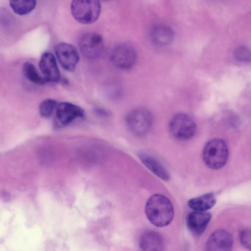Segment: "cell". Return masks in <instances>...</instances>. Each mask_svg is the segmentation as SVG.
Instances as JSON below:
<instances>
[{
	"instance_id": "6da1fadb",
	"label": "cell",
	"mask_w": 251,
	"mask_h": 251,
	"mask_svg": "<svg viewBox=\"0 0 251 251\" xmlns=\"http://www.w3.org/2000/svg\"><path fill=\"white\" fill-rule=\"evenodd\" d=\"M145 213L148 220L154 226L163 227L172 221L174 209L173 204L168 198L156 194L151 196L147 201Z\"/></svg>"
},
{
	"instance_id": "7a4b0ae2",
	"label": "cell",
	"mask_w": 251,
	"mask_h": 251,
	"mask_svg": "<svg viewBox=\"0 0 251 251\" xmlns=\"http://www.w3.org/2000/svg\"><path fill=\"white\" fill-rule=\"evenodd\" d=\"M228 157V150L226 142L220 138H214L205 145L202 151V159L209 168L219 169L226 164Z\"/></svg>"
},
{
	"instance_id": "3957f363",
	"label": "cell",
	"mask_w": 251,
	"mask_h": 251,
	"mask_svg": "<svg viewBox=\"0 0 251 251\" xmlns=\"http://www.w3.org/2000/svg\"><path fill=\"white\" fill-rule=\"evenodd\" d=\"M101 5L98 0H77L71 2V11L73 17L79 23L88 25L98 19Z\"/></svg>"
},
{
	"instance_id": "277c9868",
	"label": "cell",
	"mask_w": 251,
	"mask_h": 251,
	"mask_svg": "<svg viewBox=\"0 0 251 251\" xmlns=\"http://www.w3.org/2000/svg\"><path fill=\"white\" fill-rule=\"evenodd\" d=\"M169 128L175 138L185 140L191 138L195 135L197 127L191 117L184 113H178L172 118Z\"/></svg>"
},
{
	"instance_id": "5b68a950",
	"label": "cell",
	"mask_w": 251,
	"mask_h": 251,
	"mask_svg": "<svg viewBox=\"0 0 251 251\" xmlns=\"http://www.w3.org/2000/svg\"><path fill=\"white\" fill-rule=\"evenodd\" d=\"M126 123L133 133L143 136L150 131L152 124V117L148 110L137 109L131 111L127 115Z\"/></svg>"
},
{
	"instance_id": "8992f818",
	"label": "cell",
	"mask_w": 251,
	"mask_h": 251,
	"mask_svg": "<svg viewBox=\"0 0 251 251\" xmlns=\"http://www.w3.org/2000/svg\"><path fill=\"white\" fill-rule=\"evenodd\" d=\"M79 46L82 54L87 58L94 59L101 54L103 40L101 35L95 32H86L79 39Z\"/></svg>"
},
{
	"instance_id": "52a82bcc",
	"label": "cell",
	"mask_w": 251,
	"mask_h": 251,
	"mask_svg": "<svg viewBox=\"0 0 251 251\" xmlns=\"http://www.w3.org/2000/svg\"><path fill=\"white\" fill-rule=\"evenodd\" d=\"M137 54L134 47L128 43H121L112 50L111 59L119 68L128 70L132 68L136 60Z\"/></svg>"
},
{
	"instance_id": "ba28073f",
	"label": "cell",
	"mask_w": 251,
	"mask_h": 251,
	"mask_svg": "<svg viewBox=\"0 0 251 251\" xmlns=\"http://www.w3.org/2000/svg\"><path fill=\"white\" fill-rule=\"evenodd\" d=\"M56 56L61 66L68 71H73L79 61L78 52L73 45L60 43L54 48Z\"/></svg>"
},
{
	"instance_id": "9c48e42d",
	"label": "cell",
	"mask_w": 251,
	"mask_h": 251,
	"mask_svg": "<svg viewBox=\"0 0 251 251\" xmlns=\"http://www.w3.org/2000/svg\"><path fill=\"white\" fill-rule=\"evenodd\" d=\"M39 65L46 82L55 83L59 80V70L56 59L51 52H44L41 57Z\"/></svg>"
},
{
	"instance_id": "30bf717a",
	"label": "cell",
	"mask_w": 251,
	"mask_h": 251,
	"mask_svg": "<svg viewBox=\"0 0 251 251\" xmlns=\"http://www.w3.org/2000/svg\"><path fill=\"white\" fill-rule=\"evenodd\" d=\"M233 244L231 235L225 230L213 232L206 244V251H230Z\"/></svg>"
},
{
	"instance_id": "8fae6325",
	"label": "cell",
	"mask_w": 251,
	"mask_h": 251,
	"mask_svg": "<svg viewBox=\"0 0 251 251\" xmlns=\"http://www.w3.org/2000/svg\"><path fill=\"white\" fill-rule=\"evenodd\" d=\"M56 119L62 125H67L74 120L82 117L84 110L80 107L68 102H62L56 108Z\"/></svg>"
},
{
	"instance_id": "7c38bea8",
	"label": "cell",
	"mask_w": 251,
	"mask_h": 251,
	"mask_svg": "<svg viewBox=\"0 0 251 251\" xmlns=\"http://www.w3.org/2000/svg\"><path fill=\"white\" fill-rule=\"evenodd\" d=\"M211 218V214L208 212L195 211L187 215L186 225L192 233L201 235L205 230Z\"/></svg>"
},
{
	"instance_id": "4fadbf2b",
	"label": "cell",
	"mask_w": 251,
	"mask_h": 251,
	"mask_svg": "<svg viewBox=\"0 0 251 251\" xmlns=\"http://www.w3.org/2000/svg\"><path fill=\"white\" fill-rule=\"evenodd\" d=\"M139 247L142 251H162L163 239L159 233L148 231L141 235L139 239Z\"/></svg>"
},
{
	"instance_id": "5bb4252c",
	"label": "cell",
	"mask_w": 251,
	"mask_h": 251,
	"mask_svg": "<svg viewBox=\"0 0 251 251\" xmlns=\"http://www.w3.org/2000/svg\"><path fill=\"white\" fill-rule=\"evenodd\" d=\"M174 37L173 30L168 26L158 25L154 26L151 32V38L156 45L164 46L168 45Z\"/></svg>"
},
{
	"instance_id": "9a60e30c",
	"label": "cell",
	"mask_w": 251,
	"mask_h": 251,
	"mask_svg": "<svg viewBox=\"0 0 251 251\" xmlns=\"http://www.w3.org/2000/svg\"><path fill=\"white\" fill-rule=\"evenodd\" d=\"M139 157L143 163L155 175L164 180L169 179L168 172L157 160L146 153L140 154Z\"/></svg>"
},
{
	"instance_id": "2e32d148",
	"label": "cell",
	"mask_w": 251,
	"mask_h": 251,
	"mask_svg": "<svg viewBox=\"0 0 251 251\" xmlns=\"http://www.w3.org/2000/svg\"><path fill=\"white\" fill-rule=\"evenodd\" d=\"M215 203L216 198L214 195L209 193L190 199L188 201V205L195 211H206L211 208Z\"/></svg>"
},
{
	"instance_id": "e0dca14e",
	"label": "cell",
	"mask_w": 251,
	"mask_h": 251,
	"mask_svg": "<svg viewBox=\"0 0 251 251\" xmlns=\"http://www.w3.org/2000/svg\"><path fill=\"white\" fill-rule=\"evenodd\" d=\"M22 72L24 76L34 84L43 85L46 82L43 77L38 73L34 65L29 62L23 64Z\"/></svg>"
},
{
	"instance_id": "ac0fdd59",
	"label": "cell",
	"mask_w": 251,
	"mask_h": 251,
	"mask_svg": "<svg viewBox=\"0 0 251 251\" xmlns=\"http://www.w3.org/2000/svg\"><path fill=\"white\" fill-rule=\"evenodd\" d=\"M11 9L16 14L24 15L31 12L36 5V0H10Z\"/></svg>"
},
{
	"instance_id": "d6986e66",
	"label": "cell",
	"mask_w": 251,
	"mask_h": 251,
	"mask_svg": "<svg viewBox=\"0 0 251 251\" xmlns=\"http://www.w3.org/2000/svg\"><path fill=\"white\" fill-rule=\"evenodd\" d=\"M57 105L56 101L53 99H47L44 100L41 102L39 107L40 115L45 118L50 117Z\"/></svg>"
},
{
	"instance_id": "ffe728a7",
	"label": "cell",
	"mask_w": 251,
	"mask_h": 251,
	"mask_svg": "<svg viewBox=\"0 0 251 251\" xmlns=\"http://www.w3.org/2000/svg\"><path fill=\"white\" fill-rule=\"evenodd\" d=\"M234 56L238 61L248 62L250 60V50L246 47L239 46L235 50Z\"/></svg>"
},
{
	"instance_id": "44dd1931",
	"label": "cell",
	"mask_w": 251,
	"mask_h": 251,
	"mask_svg": "<svg viewBox=\"0 0 251 251\" xmlns=\"http://www.w3.org/2000/svg\"><path fill=\"white\" fill-rule=\"evenodd\" d=\"M240 241L242 246L247 249H251V231L248 229L242 230L239 234Z\"/></svg>"
}]
</instances>
